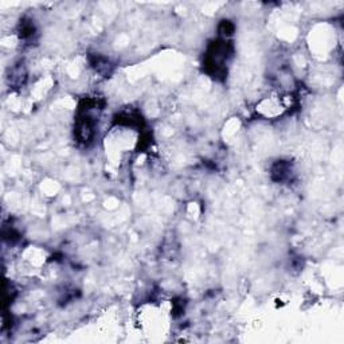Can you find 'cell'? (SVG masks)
Segmentation results:
<instances>
[{
    "label": "cell",
    "mask_w": 344,
    "mask_h": 344,
    "mask_svg": "<svg viewBox=\"0 0 344 344\" xmlns=\"http://www.w3.org/2000/svg\"><path fill=\"white\" fill-rule=\"evenodd\" d=\"M114 124L131 127V128H141L144 123L143 117L137 112H129V113H120L114 116Z\"/></svg>",
    "instance_id": "obj_1"
},
{
    "label": "cell",
    "mask_w": 344,
    "mask_h": 344,
    "mask_svg": "<svg viewBox=\"0 0 344 344\" xmlns=\"http://www.w3.org/2000/svg\"><path fill=\"white\" fill-rule=\"evenodd\" d=\"M90 64L94 68V70L98 73V74L104 75V77H108V75L113 71V65L110 64L107 58L99 57V55H94V57L90 58Z\"/></svg>",
    "instance_id": "obj_3"
},
{
    "label": "cell",
    "mask_w": 344,
    "mask_h": 344,
    "mask_svg": "<svg viewBox=\"0 0 344 344\" xmlns=\"http://www.w3.org/2000/svg\"><path fill=\"white\" fill-rule=\"evenodd\" d=\"M35 34V26L31 21H23L19 26V35L22 39H30Z\"/></svg>",
    "instance_id": "obj_4"
},
{
    "label": "cell",
    "mask_w": 344,
    "mask_h": 344,
    "mask_svg": "<svg viewBox=\"0 0 344 344\" xmlns=\"http://www.w3.org/2000/svg\"><path fill=\"white\" fill-rule=\"evenodd\" d=\"M218 30H219V34H222V35L225 36H230L233 32H234L235 30V26L233 22L230 21H222L219 23V27H218Z\"/></svg>",
    "instance_id": "obj_5"
},
{
    "label": "cell",
    "mask_w": 344,
    "mask_h": 344,
    "mask_svg": "<svg viewBox=\"0 0 344 344\" xmlns=\"http://www.w3.org/2000/svg\"><path fill=\"white\" fill-rule=\"evenodd\" d=\"M291 175V163L285 160H278L272 166L270 176L274 181H284Z\"/></svg>",
    "instance_id": "obj_2"
}]
</instances>
